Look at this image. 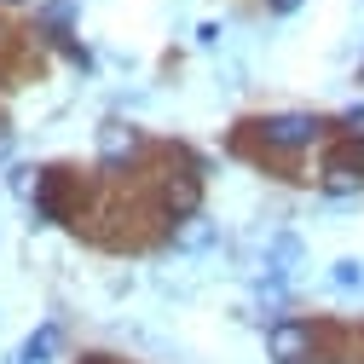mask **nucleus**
Listing matches in <instances>:
<instances>
[{
	"instance_id": "f257e3e1",
	"label": "nucleus",
	"mask_w": 364,
	"mask_h": 364,
	"mask_svg": "<svg viewBox=\"0 0 364 364\" xmlns=\"http://www.w3.org/2000/svg\"><path fill=\"white\" fill-rule=\"evenodd\" d=\"M318 116H266L260 122V139L272 145V151H301V145H312L318 139Z\"/></svg>"
},
{
	"instance_id": "f03ea898",
	"label": "nucleus",
	"mask_w": 364,
	"mask_h": 364,
	"mask_svg": "<svg viewBox=\"0 0 364 364\" xmlns=\"http://www.w3.org/2000/svg\"><path fill=\"white\" fill-rule=\"evenodd\" d=\"M266 347H272V358H278V364H312V353H318V336H312L306 324H272Z\"/></svg>"
},
{
	"instance_id": "7ed1b4c3",
	"label": "nucleus",
	"mask_w": 364,
	"mask_h": 364,
	"mask_svg": "<svg viewBox=\"0 0 364 364\" xmlns=\"http://www.w3.org/2000/svg\"><path fill=\"white\" fill-rule=\"evenodd\" d=\"M324 173H330V186H336V191H347L353 179H364V145H358V139L336 145V151L324 156Z\"/></svg>"
},
{
	"instance_id": "20e7f679",
	"label": "nucleus",
	"mask_w": 364,
	"mask_h": 364,
	"mask_svg": "<svg viewBox=\"0 0 364 364\" xmlns=\"http://www.w3.org/2000/svg\"><path fill=\"white\" fill-rule=\"evenodd\" d=\"M197 203H203V186H197L191 173H173V179H162V208H168V214L191 220V214H197Z\"/></svg>"
},
{
	"instance_id": "39448f33",
	"label": "nucleus",
	"mask_w": 364,
	"mask_h": 364,
	"mask_svg": "<svg viewBox=\"0 0 364 364\" xmlns=\"http://www.w3.org/2000/svg\"><path fill=\"white\" fill-rule=\"evenodd\" d=\"M53 347H58V330L53 324H41L29 341H23V353H18V364H47L53 358Z\"/></svg>"
},
{
	"instance_id": "423d86ee",
	"label": "nucleus",
	"mask_w": 364,
	"mask_h": 364,
	"mask_svg": "<svg viewBox=\"0 0 364 364\" xmlns=\"http://www.w3.org/2000/svg\"><path fill=\"white\" fill-rule=\"evenodd\" d=\"M208 237H214V225H208L203 214H191V220H186V225L173 232V249H203Z\"/></svg>"
},
{
	"instance_id": "0eeeda50",
	"label": "nucleus",
	"mask_w": 364,
	"mask_h": 364,
	"mask_svg": "<svg viewBox=\"0 0 364 364\" xmlns=\"http://www.w3.org/2000/svg\"><path fill=\"white\" fill-rule=\"evenodd\" d=\"M99 151H105V156H122V151H133V127H122V122H105V133H99Z\"/></svg>"
},
{
	"instance_id": "6e6552de",
	"label": "nucleus",
	"mask_w": 364,
	"mask_h": 364,
	"mask_svg": "<svg viewBox=\"0 0 364 364\" xmlns=\"http://www.w3.org/2000/svg\"><path fill=\"white\" fill-rule=\"evenodd\" d=\"M295 260H301V243H295V237H278V243H272V260H266V266H272V278H284Z\"/></svg>"
},
{
	"instance_id": "1a4fd4ad",
	"label": "nucleus",
	"mask_w": 364,
	"mask_h": 364,
	"mask_svg": "<svg viewBox=\"0 0 364 364\" xmlns=\"http://www.w3.org/2000/svg\"><path fill=\"white\" fill-rule=\"evenodd\" d=\"M336 289H364V266L358 260H336Z\"/></svg>"
},
{
	"instance_id": "9d476101",
	"label": "nucleus",
	"mask_w": 364,
	"mask_h": 364,
	"mask_svg": "<svg viewBox=\"0 0 364 364\" xmlns=\"http://www.w3.org/2000/svg\"><path fill=\"white\" fill-rule=\"evenodd\" d=\"M6 151H12V133H6V127H0V156H6Z\"/></svg>"
},
{
	"instance_id": "9b49d317",
	"label": "nucleus",
	"mask_w": 364,
	"mask_h": 364,
	"mask_svg": "<svg viewBox=\"0 0 364 364\" xmlns=\"http://www.w3.org/2000/svg\"><path fill=\"white\" fill-rule=\"evenodd\" d=\"M272 6H278V12H295V6H301V0H272Z\"/></svg>"
},
{
	"instance_id": "f8f14e48",
	"label": "nucleus",
	"mask_w": 364,
	"mask_h": 364,
	"mask_svg": "<svg viewBox=\"0 0 364 364\" xmlns=\"http://www.w3.org/2000/svg\"><path fill=\"white\" fill-rule=\"evenodd\" d=\"M81 364H110V358H99V353H93V358H81Z\"/></svg>"
}]
</instances>
